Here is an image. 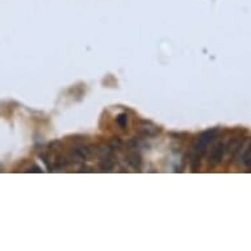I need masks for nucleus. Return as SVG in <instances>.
<instances>
[{
    "label": "nucleus",
    "mask_w": 251,
    "mask_h": 251,
    "mask_svg": "<svg viewBox=\"0 0 251 251\" xmlns=\"http://www.w3.org/2000/svg\"><path fill=\"white\" fill-rule=\"evenodd\" d=\"M217 134V130L216 129H212V130H208V132H204L201 136L199 137L198 141H196V144L194 146V151L195 155L200 156L202 152L205 151L206 148L209 146V144L213 141V138Z\"/></svg>",
    "instance_id": "f257e3e1"
},
{
    "label": "nucleus",
    "mask_w": 251,
    "mask_h": 251,
    "mask_svg": "<svg viewBox=\"0 0 251 251\" xmlns=\"http://www.w3.org/2000/svg\"><path fill=\"white\" fill-rule=\"evenodd\" d=\"M91 155V149L87 145H76L73 151H71V158L74 162L87 161Z\"/></svg>",
    "instance_id": "f03ea898"
},
{
    "label": "nucleus",
    "mask_w": 251,
    "mask_h": 251,
    "mask_svg": "<svg viewBox=\"0 0 251 251\" xmlns=\"http://www.w3.org/2000/svg\"><path fill=\"white\" fill-rule=\"evenodd\" d=\"M224 154H225V145L224 144L216 145V146L212 149V152H210V156H209L210 165H218L220 162L223 161Z\"/></svg>",
    "instance_id": "7ed1b4c3"
},
{
    "label": "nucleus",
    "mask_w": 251,
    "mask_h": 251,
    "mask_svg": "<svg viewBox=\"0 0 251 251\" xmlns=\"http://www.w3.org/2000/svg\"><path fill=\"white\" fill-rule=\"evenodd\" d=\"M140 132L145 136H155L158 133V128L150 123H142L140 125Z\"/></svg>",
    "instance_id": "20e7f679"
},
{
    "label": "nucleus",
    "mask_w": 251,
    "mask_h": 251,
    "mask_svg": "<svg viewBox=\"0 0 251 251\" xmlns=\"http://www.w3.org/2000/svg\"><path fill=\"white\" fill-rule=\"evenodd\" d=\"M126 162H128L129 166H132L133 169H141V156L137 154V152H133L130 155H128L126 158Z\"/></svg>",
    "instance_id": "39448f33"
},
{
    "label": "nucleus",
    "mask_w": 251,
    "mask_h": 251,
    "mask_svg": "<svg viewBox=\"0 0 251 251\" xmlns=\"http://www.w3.org/2000/svg\"><path fill=\"white\" fill-rule=\"evenodd\" d=\"M113 165H115V162L112 161L111 158H105V159L101 162L100 169L103 170V171H111V170L113 169Z\"/></svg>",
    "instance_id": "423d86ee"
},
{
    "label": "nucleus",
    "mask_w": 251,
    "mask_h": 251,
    "mask_svg": "<svg viewBox=\"0 0 251 251\" xmlns=\"http://www.w3.org/2000/svg\"><path fill=\"white\" fill-rule=\"evenodd\" d=\"M242 159H243V166H245L247 170H251V149L245 152V155H243Z\"/></svg>",
    "instance_id": "0eeeda50"
},
{
    "label": "nucleus",
    "mask_w": 251,
    "mask_h": 251,
    "mask_svg": "<svg viewBox=\"0 0 251 251\" xmlns=\"http://www.w3.org/2000/svg\"><path fill=\"white\" fill-rule=\"evenodd\" d=\"M116 121H117V124H119L120 126H125L126 123H128V116L125 115V113H123V115H120L119 117L116 119Z\"/></svg>",
    "instance_id": "6e6552de"
}]
</instances>
